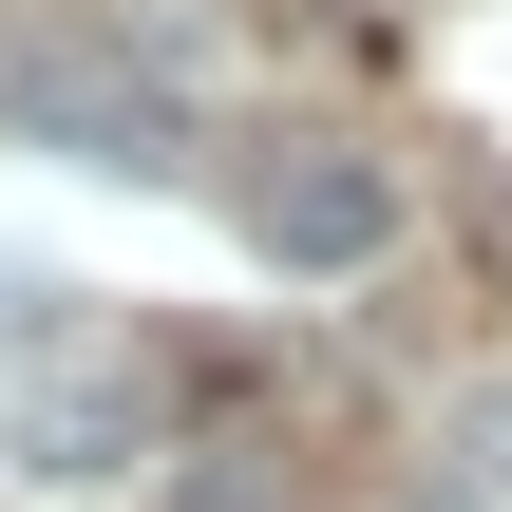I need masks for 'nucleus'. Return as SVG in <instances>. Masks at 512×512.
Returning <instances> with one entry per match:
<instances>
[{
  "mask_svg": "<svg viewBox=\"0 0 512 512\" xmlns=\"http://www.w3.org/2000/svg\"><path fill=\"white\" fill-rule=\"evenodd\" d=\"M247 247L266 266H380L399 247V171L380 152H266L247 171Z\"/></svg>",
  "mask_w": 512,
  "mask_h": 512,
  "instance_id": "f257e3e1",
  "label": "nucleus"
},
{
  "mask_svg": "<svg viewBox=\"0 0 512 512\" xmlns=\"http://www.w3.org/2000/svg\"><path fill=\"white\" fill-rule=\"evenodd\" d=\"M133 437H152V361H38V380L0 399V456H19V475H57V494L133 475Z\"/></svg>",
  "mask_w": 512,
  "mask_h": 512,
  "instance_id": "f03ea898",
  "label": "nucleus"
},
{
  "mask_svg": "<svg viewBox=\"0 0 512 512\" xmlns=\"http://www.w3.org/2000/svg\"><path fill=\"white\" fill-rule=\"evenodd\" d=\"M0 114H19V133H57V152H95V171H171V152H190V114H171L152 76H114V57H19V76H0Z\"/></svg>",
  "mask_w": 512,
  "mask_h": 512,
  "instance_id": "7ed1b4c3",
  "label": "nucleus"
},
{
  "mask_svg": "<svg viewBox=\"0 0 512 512\" xmlns=\"http://www.w3.org/2000/svg\"><path fill=\"white\" fill-rule=\"evenodd\" d=\"M152 512H285V456H190Z\"/></svg>",
  "mask_w": 512,
  "mask_h": 512,
  "instance_id": "20e7f679",
  "label": "nucleus"
},
{
  "mask_svg": "<svg viewBox=\"0 0 512 512\" xmlns=\"http://www.w3.org/2000/svg\"><path fill=\"white\" fill-rule=\"evenodd\" d=\"M475 456H494V475H512V380H494V399H475Z\"/></svg>",
  "mask_w": 512,
  "mask_h": 512,
  "instance_id": "39448f33",
  "label": "nucleus"
},
{
  "mask_svg": "<svg viewBox=\"0 0 512 512\" xmlns=\"http://www.w3.org/2000/svg\"><path fill=\"white\" fill-rule=\"evenodd\" d=\"M437 512H475V494H437Z\"/></svg>",
  "mask_w": 512,
  "mask_h": 512,
  "instance_id": "423d86ee",
  "label": "nucleus"
}]
</instances>
